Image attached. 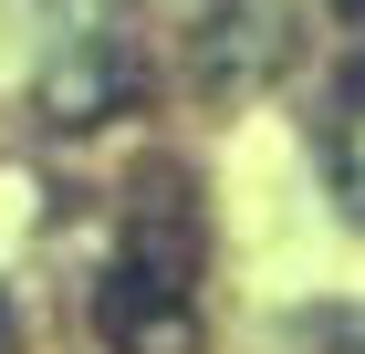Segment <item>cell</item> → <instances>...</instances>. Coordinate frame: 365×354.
Here are the masks:
<instances>
[{
  "instance_id": "1",
  "label": "cell",
  "mask_w": 365,
  "mask_h": 354,
  "mask_svg": "<svg viewBox=\"0 0 365 354\" xmlns=\"http://www.w3.org/2000/svg\"><path fill=\"white\" fill-rule=\"evenodd\" d=\"M334 11H355V21H365V0H334Z\"/></svg>"
}]
</instances>
